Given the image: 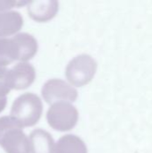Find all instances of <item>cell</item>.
Returning a JSON list of instances; mask_svg holds the SVG:
<instances>
[{
  "instance_id": "obj_1",
  "label": "cell",
  "mask_w": 152,
  "mask_h": 153,
  "mask_svg": "<svg viewBox=\"0 0 152 153\" xmlns=\"http://www.w3.org/2000/svg\"><path fill=\"white\" fill-rule=\"evenodd\" d=\"M43 104L39 96L31 92L20 95L13 101L10 117L22 128L33 126L41 117Z\"/></svg>"
},
{
  "instance_id": "obj_2",
  "label": "cell",
  "mask_w": 152,
  "mask_h": 153,
  "mask_svg": "<svg viewBox=\"0 0 152 153\" xmlns=\"http://www.w3.org/2000/svg\"><path fill=\"white\" fill-rule=\"evenodd\" d=\"M0 146L6 153H30L29 137L10 116L0 117Z\"/></svg>"
},
{
  "instance_id": "obj_3",
  "label": "cell",
  "mask_w": 152,
  "mask_h": 153,
  "mask_svg": "<svg viewBox=\"0 0 152 153\" xmlns=\"http://www.w3.org/2000/svg\"><path fill=\"white\" fill-rule=\"evenodd\" d=\"M96 60L88 54L78 55L73 57L65 68V76L68 82L75 87L88 84L97 72Z\"/></svg>"
},
{
  "instance_id": "obj_4",
  "label": "cell",
  "mask_w": 152,
  "mask_h": 153,
  "mask_svg": "<svg viewBox=\"0 0 152 153\" xmlns=\"http://www.w3.org/2000/svg\"><path fill=\"white\" fill-rule=\"evenodd\" d=\"M79 118L77 108L70 102H56L50 105L47 112V120L53 129L65 132L73 129Z\"/></svg>"
},
{
  "instance_id": "obj_5",
  "label": "cell",
  "mask_w": 152,
  "mask_h": 153,
  "mask_svg": "<svg viewBox=\"0 0 152 153\" xmlns=\"http://www.w3.org/2000/svg\"><path fill=\"white\" fill-rule=\"evenodd\" d=\"M44 100L52 105L56 102H73L78 97L77 90L69 82L61 79H50L47 81L41 89Z\"/></svg>"
},
{
  "instance_id": "obj_6",
  "label": "cell",
  "mask_w": 152,
  "mask_h": 153,
  "mask_svg": "<svg viewBox=\"0 0 152 153\" xmlns=\"http://www.w3.org/2000/svg\"><path fill=\"white\" fill-rule=\"evenodd\" d=\"M35 77V68L27 62L16 64L6 73V82L10 90L26 89L33 83Z\"/></svg>"
},
{
  "instance_id": "obj_7",
  "label": "cell",
  "mask_w": 152,
  "mask_h": 153,
  "mask_svg": "<svg viewBox=\"0 0 152 153\" xmlns=\"http://www.w3.org/2000/svg\"><path fill=\"white\" fill-rule=\"evenodd\" d=\"M59 3L56 0L29 1L27 12L29 16L39 22H45L53 19L57 13Z\"/></svg>"
},
{
  "instance_id": "obj_8",
  "label": "cell",
  "mask_w": 152,
  "mask_h": 153,
  "mask_svg": "<svg viewBox=\"0 0 152 153\" xmlns=\"http://www.w3.org/2000/svg\"><path fill=\"white\" fill-rule=\"evenodd\" d=\"M17 48V60L27 62L31 59L38 51V41L30 34L22 32L17 33L12 37Z\"/></svg>"
},
{
  "instance_id": "obj_9",
  "label": "cell",
  "mask_w": 152,
  "mask_h": 153,
  "mask_svg": "<svg viewBox=\"0 0 152 153\" xmlns=\"http://www.w3.org/2000/svg\"><path fill=\"white\" fill-rule=\"evenodd\" d=\"M29 141L31 153H56V143L53 137L41 128L33 130L29 136Z\"/></svg>"
},
{
  "instance_id": "obj_10",
  "label": "cell",
  "mask_w": 152,
  "mask_h": 153,
  "mask_svg": "<svg viewBox=\"0 0 152 153\" xmlns=\"http://www.w3.org/2000/svg\"><path fill=\"white\" fill-rule=\"evenodd\" d=\"M23 19L16 11L0 12V39L15 35L22 29Z\"/></svg>"
},
{
  "instance_id": "obj_11",
  "label": "cell",
  "mask_w": 152,
  "mask_h": 153,
  "mask_svg": "<svg viewBox=\"0 0 152 153\" xmlns=\"http://www.w3.org/2000/svg\"><path fill=\"white\" fill-rule=\"evenodd\" d=\"M56 153H88L85 143L78 136L66 134L56 143Z\"/></svg>"
},
{
  "instance_id": "obj_12",
  "label": "cell",
  "mask_w": 152,
  "mask_h": 153,
  "mask_svg": "<svg viewBox=\"0 0 152 153\" xmlns=\"http://www.w3.org/2000/svg\"><path fill=\"white\" fill-rule=\"evenodd\" d=\"M17 48L13 39H0V67H5L17 60Z\"/></svg>"
},
{
  "instance_id": "obj_13",
  "label": "cell",
  "mask_w": 152,
  "mask_h": 153,
  "mask_svg": "<svg viewBox=\"0 0 152 153\" xmlns=\"http://www.w3.org/2000/svg\"><path fill=\"white\" fill-rule=\"evenodd\" d=\"M7 70L5 67H0V98L6 97L10 92V89L6 82V73Z\"/></svg>"
},
{
  "instance_id": "obj_14",
  "label": "cell",
  "mask_w": 152,
  "mask_h": 153,
  "mask_svg": "<svg viewBox=\"0 0 152 153\" xmlns=\"http://www.w3.org/2000/svg\"><path fill=\"white\" fill-rule=\"evenodd\" d=\"M29 1H14V0H1L0 1V12L9 11V9L14 6L25 5Z\"/></svg>"
},
{
  "instance_id": "obj_15",
  "label": "cell",
  "mask_w": 152,
  "mask_h": 153,
  "mask_svg": "<svg viewBox=\"0 0 152 153\" xmlns=\"http://www.w3.org/2000/svg\"><path fill=\"white\" fill-rule=\"evenodd\" d=\"M6 102H7V100H6V97L4 98H0V112H2L5 106H6Z\"/></svg>"
}]
</instances>
